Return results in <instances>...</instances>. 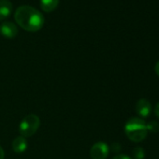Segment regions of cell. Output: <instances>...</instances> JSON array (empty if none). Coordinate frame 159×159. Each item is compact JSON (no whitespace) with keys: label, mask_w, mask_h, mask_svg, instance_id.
<instances>
[{"label":"cell","mask_w":159,"mask_h":159,"mask_svg":"<svg viewBox=\"0 0 159 159\" xmlns=\"http://www.w3.org/2000/svg\"><path fill=\"white\" fill-rule=\"evenodd\" d=\"M147 131H152V132H157L159 130V124L156 122H151L146 125Z\"/></svg>","instance_id":"cell-11"},{"label":"cell","mask_w":159,"mask_h":159,"mask_svg":"<svg viewBox=\"0 0 159 159\" xmlns=\"http://www.w3.org/2000/svg\"><path fill=\"white\" fill-rule=\"evenodd\" d=\"M13 11V5L10 0H0V20L8 18Z\"/></svg>","instance_id":"cell-7"},{"label":"cell","mask_w":159,"mask_h":159,"mask_svg":"<svg viewBox=\"0 0 159 159\" xmlns=\"http://www.w3.org/2000/svg\"><path fill=\"white\" fill-rule=\"evenodd\" d=\"M58 4L59 0H40V7L46 12L53 11L58 6Z\"/></svg>","instance_id":"cell-9"},{"label":"cell","mask_w":159,"mask_h":159,"mask_svg":"<svg viewBox=\"0 0 159 159\" xmlns=\"http://www.w3.org/2000/svg\"><path fill=\"white\" fill-rule=\"evenodd\" d=\"M4 158H5V152L3 148L0 146V159H4Z\"/></svg>","instance_id":"cell-14"},{"label":"cell","mask_w":159,"mask_h":159,"mask_svg":"<svg viewBox=\"0 0 159 159\" xmlns=\"http://www.w3.org/2000/svg\"><path fill=\"white\" fill-rule=\"evenodd\" d=\"M109 154V146L102 141L95 143L90 150L92 159H106Z\"/></svg>","instance_id":"cell-4"},{"label":"cell","mask_w":159,"mask_h":159,"mask_svg":"<svg viewBox=\"0 0 159 159\" xmlns=\"http://www.w3.org/2000/svg\"><path fill=\"white\" fill-rule=\"evenodd\" d=\"M125 131L127 138L134 141L139 142L146 138L147 127L143 120L139 118H131L127 121L125 126Z\"/></svg>","instance_id":"cell-2"},{"label":"cell","mask_w":159,"mask_h":159,"mask_svg":"<svg viewBox=\"0 0 159 159\" xmlns=\"http://www.w3.org/2000/svg\"><path fill=\"white\" fill-rule=\"evenodd\" d=\"M132 155L135 159H143L145 156V152L141 147H136L132 151Z\"/></svg>","instance_id":"cell-10"},{"label":"cell","mask_w":159,"mask_h":159,"mask_svg":"<svg viewBox=\"0 0 159 159\" xmlns=\"http://www.w3.org/2000/svg\"><path fill=\"white\" fill-rule=\"evenodd\" d=\"M151 104L148 100L146 99H140L137 102L136 105V111L139 115L141 117H147L151 113Z\"/></svg>","instance_id":"cell-6"},{"label":"cell","mask_w":159,"mask_h":159,"mask_svg":"<svg viewBox=\"0 0 159 159\" xmlns=\"http://www.w3.org/2000/svg\"><path fill=\"white\" fill-rule=\"evenodd\" d=\"M154 112H155V115L159 118V103H157V105L155 106V109H154Z\"/></svg>","instance_id":"cell-15"},{"label":"cell","mask_w":159,"mask_h":159,"mask_svg":"<svg viewBox=\"0 0 159 159\" xmlns=\"http://www.w3.org/2000/svg\"><path fill=\"white\" fill-rule=\"evenodd\" d=\"M40 125L39 117L36 114H28L26 115L21 122L19 125V131L21 136L26 138L32 137L39 129Z\"/></svg>","instance_id":"cell-3"},{"label":"cell","mask_w":159,"mask_h":159,"mask_svg":"<svg viewBox=\"0 0 159 159\" xmlns=\"http://www.w3.org/2000/svg\"><path fill=\"white\" fill-rule=\"evenodd\" d=\"M0 33H1V35H3L5 38L12 39L17 36L18 28L13 23L6 21V22H3L1 24V25H0Z\"/></svg>","instance_id":"cell-5"},{"label":"cell","mask_w":159,"mask_h":159,"mask_svg":"<svg viewBox=\"0 0 159 159\" xmlns=\"http://www.w3.org/2000/svg\"><path fill=\"white\" fill-rule=\"evenodd\" d=\"M154 70H155L156 74L159 76V61L156 63V65H155V67H154Z\"/></svg>","instance_id":"cell-16"},{"label":"cell","mask_w":159,"mask_h":159,"mask_svg":"<svg viewBox=\"0 0 159 159\" xmlns=\"http://www.w3.org/2000/svg\"><path fill=\"white\" fill-rule=\"evenodd\" d=\"M111 149L113 150V152H119L121 150V145L117 142H114L112 145H111Z\"/></svg>","instance_id":"cell-12"},{"label":"cell","mask_w":159,"mask_h":159,"mask_svg":"<svg viewBox=\"0 0 159 159\" xmlns=\"http://www.w3.org/2000/svg\"><path fill=\"white\" fill-rule=\"evenodd\" d=\"M113 159H131V158L125 154H119V155H116Z\"/></svg>","instance_id":"cell-13"},{"label":"cell","mask_w":159,"mask_h":159,"mask_svg":"<svg viewBox=\"0 0 159 159\" xmlns=\"http://www.w3.org/2000/svg\"><path fill=\"white\" fill-rule=\"evenodd\" d=\"M14 18L22 28L29 32L39 31L45 23L44 16L37 9L28 5H23L17 8Z\"/></svg>","instance_id":"cell-1"},{"label":"cell","mask_w":159,"mask_h":159,"mask_svg":"<svg viewBox=\"0 0 159 159\" xmlns=\"http://www.w3.org/2000/svg\"><path fill=\"white\" fill-rule=\"evenodd\" d=\"M12 149L17 153H23L27 149V140L25 137L19 136L12 142Z\"/></svg>","instance_id":"cell-8"}]
</instances>
